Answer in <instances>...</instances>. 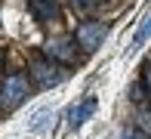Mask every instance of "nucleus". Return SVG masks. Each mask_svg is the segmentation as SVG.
<instances>
[{
	"label": "nucleus",
	"mask_w": 151,
	"mask_h": 139,
	"mask_svg": "<svg viewBox=\"0 0 151 139\" xmlns=\"http://www.w3.org/2000/svg\"><path fill=\"white\" fill-rule=\"evenodd\" d=\"M25 96H28V80H25L22 74H9V77L3 80V87H0V105L3 108H16Z\"/></svg>",
	"instance_id": "f257e3e1"
},
{
	"label": "nucleus",
	"mask_w": 151,
	"mask_h": 139,
	"mask_svg": "<svg viewBox=\"0 0 151 139\" xmlns=\"http://www.w3.org/2000/svg\"><path fill=\"white\" fill-rule=\"evenodd\" d=\"M105 34H108L105 25H99V22H83V25L77 28V43L83 46V50H99L102 40H105Z\"/></svg>",
	"instance_id": "f03ea898"
},
{
	"label": "nucleus",
	"mask_w": 151,
	"mask_h": 139,
	"mask_svg": "<svg viewBox=\"0 0 151 139\" xmlns=\"http://www.w3.org/2000/svg\"><path fill=\"white\" fill-rule=\"evenodd\" d=\"M31 74H34V80L40 83V87H52V83H59L62 77H65V71L56 65V62H46V59H37L31 65Z\"/></svg>",
	"instance_id": "7ed1b4c3"
},
{
	"label": "nucleus",
	"mask_w": 151,
	"mask_h": 139,
	"mask_svg": "<svg viewBox=\"0 0 151 139\" xmlns=\"http://www.w3.org/2000/svg\"><path fill=\"white\" fill-rule=\"evenodd\" d=\"M46 53H50V59H59V62H74V56H77L68 37H52L46 43Z\"/></svg>",
	"instance_id": "20e7f679"
},
{
	"label": "nucleus",
	"mask_w": 151,
	"mask_h": 139,
	"mask_svg": "<svg viewBox=\"0 0 151 139\" xmlns=\"http://www.w3.org/2000/svg\"><path fill=\"white\" fill-rule=\"evenodd\" d=\"M93 111H96V99H93V96H90V99H83V102H80V105H74L71 111H68V124H71V127L77 130L80 124H83L86 117L93 114Z\"/></svg>",
	"instance_id": "39448f33"
},
{
	"label": "nucleus",
	"mask_w": 151,
	"mask_h": 139,
	"mask_svg": "<svg viewBox=\"0 0 151 139\" xmlns=\"http://www.w3.org/2000/svg\"><path fill=\"white\" fill-rule=\"evenodd\" d=\"M31 6H34V12H37L43 22L56 19V3H52V0H31Z\"/></svg>",
	"instance_id": "423d86ee"
},
{
	"label": "nucleus",
	"mask_w": 151,
	"mask_h": 139,
	"mask_svg": "<svg viewBox=\"0 0 151 139\" xmlns=\"http://www.w3.org/2000/svg\"><path fill=\"white\" fill-rule=\"evenodd\" d=\"M148 37H151V16H145V19H142V28L136 31V37H133V50H136V46H142Z\"/></svg>",
	"instance_id": "0eeeda50"
},
{
	"label": "nucleus",
	"mask_w": 151,
	"mask_h": 139,
	"mask_svg": "<svg viewBox=\"0 0 151 139\" xmlns=\"http://www.w3.org/2000/svg\"><path fill=\"white\" fill-rule=\"evenodd\" d=\"M139 130L151 136V108H139Z\"/></svg>",
	"instance_id": "6e6552de"
},
{
	"label": "nucleus",
	"mask_w": 151,
	"mask_h": 139,
	"mask_svg": "<svg viewBox=\"0 0 151 139\" xmlns=\"http://www.w3.org/2000/svg\"><path fill=\"white\" fill-rule=\"evenodd\" d=\"M123 139H151V136H145L139 127H129V130H123Z\"/></svg>",
	"instance_id": "1a4fd4ad"
},
{
	"label": "nucleus",
	"mask_w": 151,
	"mask_h": 139,
	"mask_svg": "<svg viewBox=\"0 0 151 139\" xmlns=\"http://www.w3.org/2000/svg\"><path fill=\"white\" fill-rule=\"evenodd\" d=\"M46 117H50V111H40V114H37V121H34L31 127H34V130H46Z\"/></svg>",
	"instance_id": "9d476101"
},
{
	"label": "nucleus",
	"mask_w": 151,
	"mask_h": 139,
	"mask_svg": "<svg viewBox=\"0 0 151 139\" xmlns=\"http://www.w3.org/2000/svg\"><path fill=\"white\" fill-rule=\"evenodd\" d=\"M145 83H148V87H151V68H148V74H145Z\"/></svg>",
	"instance_id": "9b49d317"
}]
</instances>
